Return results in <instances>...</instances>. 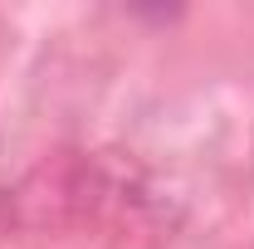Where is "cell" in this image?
<instances>
[{"mask_svg":"<svg viewBox=\"0 0 254 249\" xmlns=\"http://www.w3.org/2000/svg\"><path fill=\"white\" fill-rule=\"evenodd\" d=\"M10 225H15V220H10V200H5V190H0V235H5Z\"/></svg>","mask_w":254,"mask_h":249,"instance_id":"cell-1","label":"cell"}]
</instances>
